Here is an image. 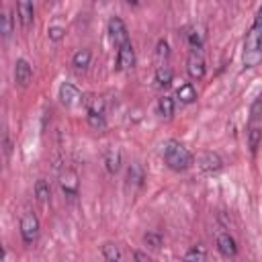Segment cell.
<instances>
[{
	"mask_svg": "<svg viewBox=\"0 0 262 262\" xmlns=\"http://www.w3.org/2000/svg\"><path fill=\"white\" fill-rule=\"evenodd\" d=\"M262 61V8L256 14L254 25L250 27L244 41V66L256 68Z\"/></svg>",
	"mask_w": 262,
	"mask_h": 262,
	"instance_id": "cell-1",
	"label": "cell"
},
{
	"mask_svg": "<svg viewBox=\"0 0 262 262\" xmlns=\"http://www.w3.org/2000/svg\"><path fill=\"white\" fill-rule=\"evenodd\" d=\"M162 158L166 162V166L174 172H184L192 166L194 158L192 154L178 141V139H166L162 143Z\"/></svg>",
	"mask_w": 262,
	"mask_h": 262,
	"instance_id": "cell-2",
	"label": "cell"
},
{
	"mask_svg": "<svg viewBox=\"0 0 262 262\" xmlns=\"http://www.w3.org/2000/svg\"><path fill=\"white\" fill-rule=\"evenodd\" d=\"M39 229H41V225H39L37 215L31 213V211H27L20 217V237H23V242L25 244H33L39 237Z\"/></svg>",
	"mask_w": 262,
	"mask_h": 262,
	"instance_id": "cell-3",
	"label": "cell"
},
{
	"mask_svg": "<svg viewBox=\"0 0 262 262\" xmlns=\"http://www.w3.org/2000/svg\"><path fill=\"white\" fill-rule=\"evenodd\" d=\"M108 37H111V41L115 43L117 49H119L121 45L129 43V31H127L125 23H123L119 16H111V18H108Z\"/></svg>",
	"mask_w": 262,
	"mask_h": 262,
	"instance_id": "cell-4",
	"label": "cell"
},
{
	"mask_svg": "<svg viewBox=\"0 0 262 262\" xmlns=\"http://www.w3.org/2000/svg\"><path fill=\"white\" fill-rule=\"evenodd\" d=\"M196 168L201 172H207V174H215L223 168V160L219 154L215 151H203L196 156Z\"/></svg>",
	"mask_w": 262,
	"mask_h": 262,
	"instance_id": "cell-5",
	"label": "cell"
},
{
	"mask_svg": "<svg viewBox=\"0 0 262 262\" xmlns=\"http://www.w3.org/2000/svg\"><path fill=\"white\" fill-rule=\"evenodd\" d=\"M59 188H61V192L66 194V196H70V199H74V196H78V188H80V182H78V174L74 172V170H63L61 174H59Z\"/></svg>",
	"mask_w": 262,
	"mask_h": 262,
	"instance_id": "cell-6",
	"label": "cell"
},
{
	"mask_svg": "<svg viewBox=\"0 0 262 262\" xmlns=\"http://www.w3.org/2000/svg\"><path fill=\"white\" fill-rule=\"evenodd\" d=\"M82 98H84V94L80 92V88H78L76 84H72V82H63V84L59 86V100H61V104H66V106H74V104L82 102Z\"/></svg>",
	"mask_w": 262,
	"mask_h": 262,
	"instance_id": "cell-7",
	"label": "cell"
},
{
	"mask_svg": "<svg viewBox=\"0 0 262 262\" xmlns=\"http://www.w3.org/2000/svg\"><path fill=\"white\" fill-rule=\"evenodd\" d=\"M133 66H135V49L129 41V43L121 45L117 51V68L127 72V70H133Z\"/></svg>",
	"mask_w": 262,
	"mask_h": 262,
	"instance_id": "cell-8",
	"label": "cell"
},
{
	"mask_svg": "<svg viewBox=\"0 0 262 262\" xmlns=\"http://www.w3.org/2000/svg\"><path fill=\"white\" fill-rule=\"evenodd\" d=\"M31 80H33V68H31V63L27 61V59H16V63H14V82L18 84V86H29L31 84Z\"/></svg>",
	"mask_w": 262,
	"mask_h": 262,
	"instance_id": "cell-9",
	"label": "cell"
},
{
	"mask_svg": "<svg viewBox=\"0 0 262 262\" xmlns=\"http://www.w3.org/2000/svg\"><path fill=\"white\" fill-rule=\"evenodd\" d=\"M186 72L192 80H201L205 76V59L201 57V53H196V49L190 51V55L186 59Z\"/></svg>",
	"mask_w": 262,
	"mask_h": 262,
	"instance_id": "cell-10",
	"label": "cell"
},
{
	"mask_svg": "<svg viewBox=\"0 0 262 262\" xmlns=\"http://www.w3.org/2000/svg\"><path fill=\"white\" fill-rule=\"evenodd\" d=\"M16 14L23 27H31L33 18H35V8H33V0H16Z\"/></svg>",
	"mask_w": 262,
	"mask_h": 262,
	"instance_id": "cell-11",
	"label": "cell"
},
{
	"mask_svg": "<svg viewBox=\"0 0 262 262\" xmlns=\"http://www.w3.org/2000/svg\"><path fill=\"white\" fill-rule=\"evenodd\" d=\"M217 250H219L221 256L233 258L237 254V244H235V239L229 233H219L217 235Z\"/></svg>",
	"mask_w": 262,
	"mask_h": 262,
	"instance_id": "cell-12",
	"label": "cell"
},
{
	"mask_svg": "<svg viewBox=\"0 0 262 262\" xmlns=\"http://www.w3.org/2000/svg\"><path fill=\"white\" fill-rule=\"evenodd\" d=\"M145 180V170L139 162H131L129 170H127V184L133 186V188H139Z\"/></svg>",
	"mask_w": 262,
	"mask_h": 262,
	"instance_id": "cell-13",
	"label": "cell"
},
{
	"mask_svg": "<svg viewBox=\"0 0 262 262\" xmlns=\"http://www.w3.org/2000/svg\"><path fill=\"white\" fill-rule=\"evenodd\" d=\"M104 168L108 174H117L121 170V149L119 147H111L104 154Z\"/></svg>",
	"mask_w": 262,
	"mask_h": 262,
	"instance_id": "cell-14",
	"label": "cell"
},
{
	"mask_svg": "<svg viewBox=\"0 0 262 262\" xmlns=\"http://www.w3.org/2000/svg\"><path fill=\"white\" fill-rule=\"evenodd\" d=\"M82 102H84V106H86V111L88 113H100V115H104V98L102 96H98V94H84V98H82Z\"/></svg>",
	"mask_w": 262,
	"mask_h": 262,
	"instance_id": "cell-15",
	"label": "cell"
},
{
	"mask_svg": "<svg viewBox=\"0 0 262 262\" xmlns=\"http://www.w3.org/2000/svg\"><path fill=\"white\" fill-rule=\"evenodd\" d=\"M176 98H178L182 104H190V102L196 100V88H194L190 82H184V84L178 86V90H176Z\"/></svg>",
	"mask_w": 262,
	"mask_h": 262,
	"instance_id": "cell-16",
	"label": "cell"
},
{
	"mask_svg": "<svg viewBox=\"0 0 262 262\" xmlns=\"http://www.w3.org/2000/svg\"><path fill=\"white\" fill-rule=\"evenodd\" d=\"M90 59H92V51H90L88 47H84V49H78V51L74 53L72 66H74L76 70H86V68L90 66Z\"/></svg>",
	"mask_w": 262,
	"mask_h": 262,
	"instance_id": "cell-17",
	"label": "cell"
},
{
	"mask_svg": "<svg viewBox=\"0 0 262 262\" xmlns=\"http://www.w3.org/2000/svg\"><path fill=\"white\" fill-rule=\"evenodd\" d=\"M156 82H158V86L160 88H166V86H170L172 84V78H174V74H172V70L168 68V66H158V70H156Z\"/></svg>",
	"mask_w": 262,
	"mask_h": 262,
	"instance_id": "cell-18",
	"label": "cell"
},
{
	"mask_svg": "<svg viewBox=\"0 0 262 262\" xmlns=\"http://www.w3.org/2000/svg\"><path fill=\"white\" fill-rule=\"evenodd\" d=\"M35 196H37L39 203H47V201H49V196H51V186H49V182H47L45 178H39V180L35 182Z\"/></svg>",
	"mask_w": 262,
	"mask_h": 262,
	"instance_id": "cell-19",
	"label": "cell"
},
{
	"mask_svg": "<svg viewBox=\"0 0 262 262\" xmlns=\"http://www.w3.org/2000/svg\"><path fill=\"white\" fill-rule=\"evenodd\" d=\"M100 252H102L104 260H108V262H119V260L123 258V254H121L119 246H117V244H113V242H106V244H102Z\"/></svg>",
	"mask_w": 262,
	"mask_h": 262,
	"instance_id": "cell-20",
	"label": "cell"
},
{
	"mask_svg": "<svg viewBox=\"0 0 262 262\" xmlns=\"http://www.w3.org/2000/svg\"><path fill=\"white\" fill-rule=\"evenodd\" d=\"M158 113L166 119H170L174 115V98L172 96H162L158 100Z\"/></svg>",
	"mask_w": 262,
	"mask_h": 262,
	"instance_id": "cell-21",
	"label": "cell"
},
{
	"mask_svg": "<svg viewBox=\"0 0 262 262\" xmlns=\"http://www.w3.org/2000/svg\"><path fill=\"white\" fill-rule=\"evenodd\" d=\"M143 244H145L147 248H151V250H160L162 244H164V237H162L160 231H147V233L143 235Z\"/></svg>",
	"mask_w": 262,
	"mask_h": 262,
	"instance_id": "cell-22",
	"label": "cell"
},
{
	"mask_svg": "<svg viewBox=\"0 0 262 262\" xmlns=\"http://www.w3.org/2000/svg\"><path fill=\"white\" fill-rule=\"evenodd\" d=\"M86 121H88V125H90L94 131H104V129H106L104 115H100V113H88V115H86Z\"/></svg>",
	"mask_w": 262,
	"mask_h": 262,
	"instance_id": "cell-23",
	"label": "cell"
},
{
	"mask_svg": "<svg viewBox=\"0 0 262 262\" xmlns=\"http://www.w3.org/2000/svg\"><path fill=\"white\" fill-rule=\"evenodd\" d=\"M260 139H262V129H260L258 125H252L250 131H248V145H250V151H256V149H258Z\"/></svg>",
	"mask_w": 262,
	"mask_h": 262,
	"instance_id": "cell-24",
	"label": "cell"
},
{
	"mask_svg": "<svg viewBox=\"0 0 262 262\" xmlns=\"http://www.w3.org/2000/svg\"><path fill=\"white\" fill-rule=\"evenodd\" d=\"M168 55H170V45H168L166 39H160L156 43V59L158 61H164V59H168Z\"/></svg>",
	"mask_w": 262,
	"mask_h": 262,
	"instance_id": "cell-25",
	"label": "cell"
},
{
	"mask_svg": "<svg viewBox=\"0 0 262 262\" xmlns=\"http://www.w3.org/2000/svg\"><path fill=\"white\" fill-rule=\"evenodd\" d=\"M184 258L186 260H205L207 258V250H205V246H192L186 254H184Z\"/></svg>",
	"mask_w": 262,
	"mask_h": 262,
	"instance_id": "cell-26",
	"label": "cell"
},
{
	"mask_svg": "<svg viewBox=\"0 0 262 262\" xmlns=\"http://www.w3.org/2000/svg\"><path fill=\"white\" fill-rule=\"evenodd\" d=\"M186 39H188V43L194 47V49H201L203 47V33L199 31V29H190L188 33H186Z\"/></svg>",
	"mask_w": 262,
	"mask_h": 262,
	"instance_id": "cell-27",
	"label": "cell"
},
{
	"mask_svg": "<svg viewBox=\"0 0 262 262\" xmlns=\"http://www.w3.org/2000/svg\"><path fill=\"white\" fill-rule=\"evenodd\" d=\"M0 33H2L4 39H8V37L12 35V16H10L8 10L2 14V29H0Z\"/></svg>",
	"mask_w": 262,
	"mask_h": 262,
	"instance_id": "cell-28",
	"label": "cell"
},
{
	"mask_svg": "<svg viewBox=\"0 0 262 262\" xmlns=\"http://www.w3.org/2000/svg\"><path fill=\"white\" fill-rule=\"evenodd\" d=\"M47 37H49V41H61L63 37H66V29L63 27H59V25H53V27H49L47 29Z\"/></svg>",
	"mask_w": 262,
	"mask_h": 262,
	"instance_id": "cell-29",
	"label": "cell"
},
{
	"mask_svg": "<svg viewBox=\"0 0 262 262\" xmlns=\"http://www.w3.org/2000/svg\"><path fill=\"white\" fill-rule=\"evenodd\" d=\"M260 115H262V96L252 104V108H250V121L254 123L256 119H260Z\"/></svg>",
	"mask_w": 262,
	"mask_h": 262,
	"instance_id": "cell-30",
	"label": "cell"
},
{
	"mask_svg": "<svg viewBox=\"0 0 262 262\" xmlns=\"http://www.w3.org/2000/svg\"><path fill=\"white\" fill-rule=\"evenodd\" d=\"M10 149H12V145H10V139H8V135H4V154L8 156V154H10Z\"/></svg>",
	"mask_w": 262,
	"mask_h": 262,
	"instance_id": "cell-31",
	"label": "cell"
},
{
	"mask_svg": "<svg viewBox=\"0 0 262 262\" xmlns=\"http://www.w3.org/2000/svg\"><path fill=\"white\" fill-rule=\"evenodd\" d=\"M133 258H135V260H149V256L143 254V252H133Z\"/></svg>",
	"mask_w": 262,
	"mask_h": 262,
	"instance_id": "cell-32",
	"label": "cell"
},
{
	"mask_svg": "<svg viewBox=\"0 0 262 262\" xmlns=\"http://www.w3.org/2000/svg\"><path fill=\"white\" fill-rule=\"evenodd\" d=\"M129 4H139V0H127Z\"/></svg>",
	"mask_w": 262,
	"mask_h": 262,
	"instance_id": "cell-33",
	"label": "cell"
},
{
	"mask_svg": "<svg viewBox=\"0 0 262 262\" xmlns=\"http://www.w3.org/2000/svg\"><path fill=\"white\" fill-rule=\"evenodd\" d=\"M96 2H104V0H96Z\"/></svg>",
	"mask_w": 262,
	"mask_h": 262,
	"instance_id": "cell-34",
	"label": "cell"
}]
</instances>
